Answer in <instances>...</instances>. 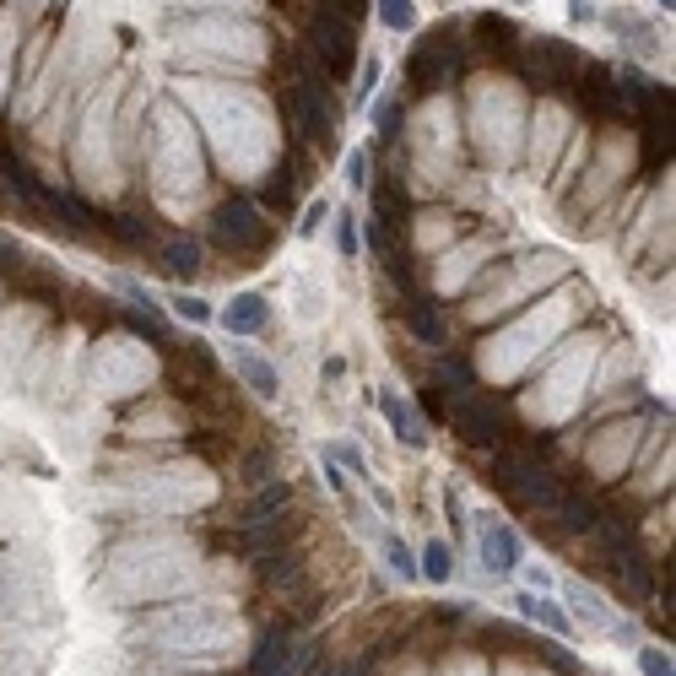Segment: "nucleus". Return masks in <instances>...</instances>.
Masks as SVG:
<instances>
[{
  "label": "nucleus",
  "instance_id": "1",
  "mask_svg": "<svg viewBox=\"0 0 676 676\" xmlns=\"http://www.w3.org/2000/svg\"><path fill=\"white\" fill-rule=\"evenodd\" d=\"M314 49L325 55L330 76H352V65H357V33L347 28V17H341V11H325L320 6V17H314Z\"/></svg>",
  "mask_w": 676,
  "mask_h": 676
},
{
  "label": "nucleus",
  "instance_id": "2",
  "mask_svg": "<svg viewBox=\"0 0 676 676\" xmlns=\"http://www.w3.org/2000/svg\"><path fill=\"white\" fill-rule=\"evenodd\" d=\"M211 233H217V244L238 249V255H255L265 244V217L249 201H228L217 211V222H211Z\"/></svg>",
  "mask_w": 676,
  "mask_h": 676
},
{
  "label": "nucleus",
  "instance_id": "3",
  "mask_svg": "<svg viewBox=\"0 0 676 676\" xmlns=\"http://www.w3.org/2000/svg\"><path fill=\"white\" fill-rule=\"evenodd\" d=\"M293 103H298L303 130H309V136H320V141H330V125H336V114H330L325 92L314 87V82H293Z\"/></svg>",
  "mask_w": 676,
  "mask_h": 676
},
{
  "label": "nucleus",
  "instance_id": "4",
  "mask_svg": "<svg viewBox=\"0 0 676 676\" xmlns=\"http://www.w3.org/2000/svg\"><path fill=\"white\" fill-rule=\"evenodd\" d=\"M482 558H487V574H509L520 563V541H514L509 525H487L482 530Z\"/></svg>",
  "mask_w": 676,
  "mask_h": 676
},
{
  "label": "nucleus",
  "instance_id": "5",
  "mask_svg": "<svg viewBox=\"0 0 676 676\" xmlns=\"http://www.w3.org/2000/svg\"><path fill=\"white\" fill-rule=\"evenodd\" d=\"M233 368L244 374V384H249V390H255V395H265V401H271V395L282 390V374H276V368L265 363L260 352H249V347H238V352H233Z\"/></svg>",
  "mask_w": 676,
  "mask_h": 676
},
{
  "label": "nucleus",
  "instance_id": "6",
  "mask_svg": "<svg viewBox=\"0 0 676 676\" xmlns=\"http://www.w3.org/2000/svg\"><path fill=\"white\" fill-rule=\"evenodd\" d=\"M379 406H384V417H390V428H395V433H401V439H406V444H428V428H422V417H417V412H412V406H406V401H401V395H384V401H379Z\"/></svg>",
  "mask_w": 676,
  "mask_h": 676
},
{
  "label": "nucleus",
  "instance_id": "7",
  "mask_svg": "<svg viewBox=\"0 0 676 676\" xmlns=\"http://www.w3.org/2000/svg\"><path fill=\"white\" fill-rule=\"evenodd\" d=\"M222 325H228V330H238V336H249V330H260V325H265V298L244 293V298H238L228 314H222Z\"/></svg>",
  "mask_w": 676,
  "mask_h": 676
},
{
  "label": "nucleus",
  "instance_id": "8",
  "mask_svg": "<svg viewBox=\"0 0 676 676\" xmlns=\"http://www.w3.org/2000/svg\"><path fill=\"white\" fill-rule=\"evenodd\" d=\"M455 428L466 433V439H493V412H487V406L460 401V406H455Z\"/></svg>",
  "mask_w": 676,
  "mask_h": 676
},
{
  "label": "nucleus",
  "instance_id": "9",
  "mask_svg": "<svg viewBox=\"0 0 676 676\" xmlns=\"http://www.w3.org/2000/svg\"><path fill=\"white\" fill-rule=\"evenodd\" d=\"M514 606H520V617H530V622H547L552 633H568V617H563L552 601H541V595H530V590H525Z\"/></svg>",
  "mask_w": 676,
  "mask_h": 676
},
{
  "label": "nucleus",
  "instance_id": "10",
  "mask_svg": "<svg viewBox=\"0 0 676 676\" xmlns=\"http://www.w3.org/2000/svg\"><path fill=\"white\" fill-rule=\"evenodd\" d=\"M163 265L174 276H195V265H201V249L195 244H163Z\"/></svg>",
  "mask_w": 676,
  "mask_h": 676
},
{
  "label": "nucleus",
  "instance_id": "11",
  "mask_svg": "<svg viewBox=\"0 0 676 676\" xmlns=\"http://www.w3.org/2000/svg\"><path fill=\"white\" fill-rule=\"evenodd\" d=\"M379 22H384V28H395V33H406L417 22V6H412V0H379Z\"/></svg>",
  "mask_w": 676,
  "mask_h": 676
},
{
  "label": "nucleus",
  "instance_id": "12",
  "mask_svg": "<svg viewBox=\"0 0 676 676\" xmlns=\"http://www.w3.org/2000/svg\"><path fill=\"white\" fill-rule=\"evenodd\" d=\"M449 563H455V558H449V547H444V541H433V547L422 552V568H417V574H428V579H449Z\"/></svg>",
  "mask_w": 676,
  "mask_h": 676
},
{
  "label": "nucleus",
  "instance_id": "13",
  "mask_svg": "<svg viewBox=\"0 0 676 676\" xmlns=\"http://www.w3.org/2000/svg\"><path fill=\"white\" fill-rule=\"evenodd\" d=\"M384 558H390V568H395L401 579H417V558L401 547V541H390V547H384Z\"/></svg>",
  "mask_w": 676,
  "mask_h": 676
},
{
  "label": "nucleus",
  "instance_id": "14",
  "mask_svg": "<svg viewBox=\"0 0 676 676\" xmlns=\"http://www.w3.org/2000/svg\"><path fill=\"white\" fill-rule=\"evenodd\" d=\"M282 498H287V487H282V482H276V487H260V498L249 503V520H260V514H271V509H276V503H282Z\"/></svg>",
  "mask_w": 676,
  "mask_h": 676
},
{
  "label": "nucleus",
  "instance_id": "15",
  "mask_svg": "<svg viewBox=\"0 0 676 676\" xmlns=\"http://www.w3.org/2000/svg\"><path fill=\"white\" fill-rule=\"evenodd\" d=\"M412 325H417V336H428V341H439L444 330H439V320H433V309L428 303H412Z\"/></svg>",
  "mask_w": 676,
  "mask_h": 676
},
{
  "label": "nucleus",
  "instance_id": "16",
  "mask_svg": "<svg viewBox=\"0 0 676 676\" xmlns=\"http://www.w3.org/2000/svg\"><path fill=\"white\" fill-rule=\"evenodd\" d=\"M639 660H644V676H676V671H671V660L660 655V649H644Z\"/></svg>",
  "mask_w": 676,
  "mask_h": 676
},
{
  "label": "nucleus",
  "instance_id": "17",
  "mask_svg": "<svg viewBox=\"0 0 676 676\" xmlns=\"http://www.w3.org/2000/svg\"><path fill=\"white\" fill-rule=\"evenodd\" d=\"M174 309L184 314V320H195V325H201V320H211V309H206L201 298H174Z\"/></svg>",
  "mask_w": 676,
  "mask_h": 676
},
{
  "label": "nucleus",
  "instance_id": "18",
  "mask_svg": "<svg viewBox=\"0 0 676 676\" xmlns=\"http://www.w3.org/2000/svg\"><path fill=\"white\" fill-rule=\"evenodd\" d=\"M347 179H352V184H363V179H368V157H363V152H352V157H347Z\"/></svg>",
  "mask_w": 676,
  "mask_h": 676
},
{
  "label": "nucleus",
  "instance_id": "19",
  "mask_svg": "<svg viewBox=\"0 0 676 676\" xmlns=\"http://www.w3.org/2000/svg\"><path fill=\"white\" fill-rule=\"evenodd\" d=\"M341 249H347V255H357V222H352V217H341Z\"/></svg>",
  "mask_w": 676,
  "mask_h": 676
},
{
  "label": "nucleus",
  "instance_id": "20",
  "mask_svg": "<svg viewBox=\"0 0 676 676\" xmlns=\"http://www.w3.org/2000/svg\"><path fill=\"white\" fill-rule=\"evenodd\" d=\"M336 455H341V460H347V466H352V471H363V449H352V444H341V449H336Z\"/></svg>",
  "mask_w": 676,
  "mask_h": 676
},
{
  "label": "nucleus",
  "instance_id": "21",
  "mask_svg": "<svg viewBox=\"0 0 676 676\" xmlns=\"http://www.w3.org/2000/svg\"><path fill=\"white\" fill-rule=\"evenodd\" d=\"M336 6H341V11H347V17H352V11H363V0H336Z\"/></svg>",
  "mask_w": 676,
  "mask_h": 676
},
{
  "label": "nucleus",
  "instance_id": "22",
  "mask_svg": "<svg viewBox=\"0 0 676 676\" xmlns=\"http://www.w3.org/2000/svg\"><path fill=\"white\" fill-rule=\"evenodd\" d=\"M336 676H357V671H352V666H341V671H336Z\"/></svg>",
  "mask_w": 676,
  "mask_h": 676
},
{
  "label": "nucleus",
  "instance_id": "23",
  "mask_svg": "<svg viewBox=\"0 0 676 676\" xmlns=\"http://www.w3.org/2000/svg\"><path fill=\"white\" fill-rule=\"evenodd\" d=\"M666 6H671V0H666Z\"/></svg>",
  "mask_w": 676,
  "mask_h": 676
}]
</instances>
